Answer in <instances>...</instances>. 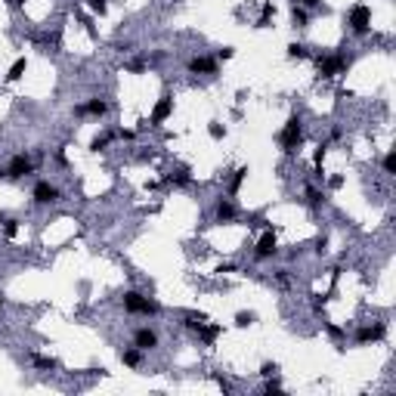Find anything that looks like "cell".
Returning <instances> with one entry per match:
<instances>
[{
    "label": "cell",
    "mask_w": 396,
    "mask_h": 396,
    "mask_svg": "<svg viewBox=\"0 0 396 396\" xmlns=\"http://www.w3.org/2000/svg\"><path fill=\"white\" fill-rule=\"evenodd\" d=\"M279 146H282V152H297V146H300V139H303V121H300V115H291L288 118V124L279 130Z\"/></svg>",
    "instance_id": "obj_1"
},
{
    "label": "cell",
    "mask_w": 396,
    "mask_h": 396,
    "mask_svg": "<svg viewBox=\"0 0 396 396\" xmlns=\"http://www.w3.org/2000/svg\"><path fill=\"white\" fill-rule=\"evenodd\" d=\"M347 25L353 28V34H365L372 28V7L365 4H353L347 13Z\"/></svg>",
    "instance_id": "obj_2"
},
{
    "label": "cell",
    "mask_w": 396,
    "mask_h": 396,
    "mask_svg": "<svg viewBox=\"0 0 396 396\" xmlns=\"http://www.w3.org/2000/svg\"><path fill=\"white\" fill-rule=\"evenodd\" d=\"M124 309H127V313H143V316H155V313L161 309V306H158L155 300H149V297H143L139 291H127V294H124Z\"/></svg>",
    "instance_id": "obj_3"
},
{
    "label": "cell",
    "mask_w": 396,
    "mask_h": 396,
    "mask_svg": "<svg viewBox=\"0 0 396 396\" xmlns=\"http://www.w3.org/2000/svg\"><path fill=\"white\" fill-rule=\"evenodd\" d=\"M347 65H350V62H347V56H341V53H337V56H322V59H319V74H322V77H334V74H344Z\"/></svg>",
    "instance_id": "obj_4"
},
{
    "label": "cell",
    "mask_w": 396,
    "mask_h": 396,
    "mask_svg": "<svg viewBox=\"0 0 396 396\" xmlns=\"http://www.w3.org/2000/svg\"><path fill=\"white\" fill-rule=\"evenodd\" d=\"M171 115H174V99H171V96H161V99L155 102V108H152V118H149V121H152V127H161Z\"/></svg>",
    "instance_id": "obj_5"
},
{
    "label": "cell",
    "mask_w": 396,
    "mask_h": 396,
    "mask_svg": "<svg viewBox=\"0 0 396 396\" xmlns=\"http://www.w3.org/2000/svg\"><path fill=\"white\" fill-rule=\"evenodd\" d=\"M275 251H279V242H275V232L269 229V232H263L260 239H257V248H254V257L257 260H266V257H272Z\"/></svg>",
    "instance_id": "obj_6"
},
{
    "label": "cell",
    "mask_w": 396,
    "mask_h": 396,
    "mask_svg": "<svg viewBox=\"0 0 396 396\" xmlns=\"http://www.w3.org/2000/svg\"><path fill=\"white\" fill-rule=\"evenodd\" d=\"M31 171H34V161H31V158H25V155H16L13 161L7 164V177H10V180H22V177H28Z\"/></svg>",
    "instance_id": "obj_7"
},
{
    "label": "cell",
    "mask_w": 396,
    "mask_h": 396,
    "mask_svg": "<svg viewBox=\"0 0 396 396\" xmlns=\"http://www.w3.org/2000/svg\"><path fill=\"white\" fill-rule=\"evenodd\" d=\"M31 195H34V202H37V205H53L56 198H59V189H56L53 183L41 180V183L34 186V192H31Z\"/></svg>",
    "instance_id": "obj_8"
},
{
    "label": "cell",
    "mask_w": 396,
    "mask_h": 396,
    "mask_svg": "<svg viewBox=\"0 0 396 396\" xmlns=\"http://www.w3.org/2000/svg\"><path fill=\"white\" fill-rule=\"evenodd\" d=\"M384 334H387V325L378 322V325H372V328H359V334H356V344L365 347V344H372V341H384Z\"/></svg>",
    "instance_id": "obj_9"
},
{
    "label": "cell",
    "mask_w": 396,
    "mask_h": 396,
    "mask_svg": "<svg viewBox=\"0 0 396 396\" xmlns=\"http://www.w3.org/2000/svg\"><path fill=\"white\" fill-rule=\"evenodd\" d=\"M133 347L152 350V347H158V334H155L152 328H136V331H133Z\"/></svg>",
    "instance_id": "obj_10"
},
{
    "label": "cell",
    "mask_w": 396,
    "mask_h": 396,
    "mask_svg": "<svg viewBox=\"0 0 396 396\" xmlns=\"http://www.w3.org/2000/svg\"><path fill=\"white\" fill-rule=\"evenodd\" d=\"M74 115H96V118H102V115H108V102L105 99H90L84 105H77Z\"/></svg>",
    "instance_id": "obj_11"
},
{
    "label": "cell",
    "mask_w": 396,
    "mask_h": 396,
    "mask_svg": "<svg viewBox=\"0 0 396 396\" xmlns=\"http://www.w3.org/2000/svg\"><path fill=\"white\" fill-rule=\"evenodd\" d=\"M189 71H195V74H214L217 62L208 59V56H195V59H189Z\"/></svg>",
    "instance_id": "obj_12"
},
{
    "label": "cell",
    "mask_w": 396,
    "mask_h": 396,
    "mask_svg": "<svg viewBox=\"0 0 396 396\" xmlns=\"http://www.w3.org/2000/svg\"><path fill=\"white\" fill-rule=\"evenodd\" d=\"M214 214H217V223H232V220H235V205L226 202V198H220Z\"/></svg>",
    "instance_id": "obj_13"
},
{
    "label": "cell",
    "mask_w": 396,
    "mask_h": 396,
    "mask_svg": "<svg viewBox=\"0 0 396 396\" xmlns=\"http://www.w3.org/2000/svg\"><path fill=\"white\" fill-rule=\"evenodd\" d=\"M205 322H208V316H205V313H183V325L192 328V331H198Z\"/></svg>",
    "instance_id": "obj_14"
},
{
    "label": "cell",
    "mask_w": 396,
    "mask_h": 396,
    "mask_svg": "<svg viewBox=\"0 0 396 396\" xmlns=\"http://www.w3.org/2000/svg\"><path fill=\"white\" fill-rule=\"evenodd\" d=\"M217 334H220V325H208V322H205L202 328H198V337H202V341H205L208 347H211V344L217 341Z\"/></svg>",
    "instance_id": "obj_15"
},
{
    "label": "cell",
    "mask_w": 396,
    "mask_h": 396,
    "mask_svg": "<svg viewBox=\"0 0 396 396\" xmlns=\"http://www.w3.org/2000/svg\"><path fill=\"white\" fill-rule=\"evenodd\" d=\"M121 362H124V365H130V369H136V365L143 362V356H139V347H130V350H124V353H121Z\"/></svg>",
    "instance_id": "obj_16"
},
{
    "label": "cell",
    "mask_w": 396,
    "mask_h": 396,
    "mask_svg": "<svg viewBox=\"0 0 396 396\" xmlns=\"http://www.w3.org/2000/svg\"><path fill=\"white\" fill-rule=\"evenodd\" d=\"M25 68H28V59L22 56V59H16L13 65H10V74H7V81H19V77L25 74Z\"/></svg>",
    "instance_id": "obj_17"
},
{
    "label": "cell",
    "mask_w": 396,
    "mask_h": 396,
    "mask_svg": "<svg viewBox=\"0 0 396 396\" xmlns=\"http://www.w3.org/2000/svg\"><path fill=\"white\" fill-rule=\"evenodd\" d=\"M245 177H248V167H239V171H235V177H232V183H229V192H232V195H235V192L242 189Z\"/></svg>",
    "instance_id": "obj_18"
},
{
    "label": "cell",
    "mask_w": 396,
    "mask_h": 396,
    "mask_svg": "<svg viewBox=\"0 0 396 396\" xmlns=\"http://www.w3.org/2000/svg\"><path fill=\"white\" fill-rule=\"evenodd\" d=\"M254 319H257L254 313H235V325H239V328H248V325H254Z\"/></svg>",
    "instance_id": "obj_19"
},
{
    "label": "cell",
    "mask_w": 396,
    "mask_h": 396,
    "mask_svg": "<svg viewBox=\"0 0 396 396\" xmlns=\"http://www.w3.org/2000/svg\"><path fill=\"white\" fill-rule=\"evenodd\" d=\"M208 133H211V139H223V136H226V127H223L220 121H211V124H208Z\"/></svg>",
    "instance_id": "obj_20"
},
{
    "label": "cell",
    "mask_w": 396,
    "mask_h": 396,
    "mask_svg": "<svg viewBox=\"0 0 396 396\" xmlns=\"http://www.w3.org/2000/svg\"><path fill=\"white\" fill-rule=\"evenodd\" d=\"M31 362L37 369H56V359H50V356H31Z\"/></svg>",
    "instance_id": "obj_21"
},
{
    "label": "cell",
    "mask_w": 396,
    "mask_h": 396,
    "mask_svg": "<svg viewBox=\"0 0 396 396\" xmlns=\"http://www.w3.org/2000/svg\"><path fill=\"white\" fill-rule=\"evenodd\" d=\"M291 19H294V25H297V28H303L309 16H306V10H303V7H294V13H291Z\"/></svg>",
    "instance_id": "obj_22"
},
{
    "label": "cell",
    "mask_w": 396,
    "mask_h": 396,
    "mask_svg": "<svg viewBox=\"0 0 396 396\" xmlns=\"http://www.w3.org/2000/svg\"><path fill=\"white\" fill-rule=\"evenodd\" d=\"M288 56L291 59H306V47L303 44H288Z\"/></svg>",
    "instance_id": "obj_23"
},
{
    "label": "cell",
    "mask_w": 396,
    "mask_h": 396,
    "mask_svg": "<svg viewBox=\"0 0 396 396\" xmlns=\"http://www.w3.org/2000/svg\"><path fill=\"white\" fill-rule=\"evenodd\" d=\"M108 139H111V136H108V133H99V136H96V139H93V143H90V149H93V152H102V149H105V146H108Z\"/></svg>",
    "instance_id": "obj_24"
},
{
    "label": "cell",
    "mask_w": 396,
    "mask_h": 396,
    "mask_svg": "<svg viewBox=\"0 0 396 396\" xmlns=\"http://www.w3.org/2000/svg\"><path fill=\"white\" fill-rule=\"evenodd\" d=\"M384 171H387V174H396V152H387V155H384Z\"/></svg>",
    "instance_id": "obj_25"
},
{
    "label": "cell",
    "mask_w": 396,
    "mask_h": 396,
    "mask_svg": "<svg viewBox=\"0 0 396 396\" xmlns=\"http://www.w3.org/2000/svg\"><path fill=\"white\" fill-rule=\"evenodd\" d=\"M87 7H90L93 13H99V16H102V13L108 10V0H87Z\"/></svg>",
    "instance_id": "obj_26"
},
{
    "label": "cell",
    "mask_w": 396,
    "mask_h": 396,
    "mask_svg": "<svg viewBox=\"0 0 396 396\" xmlns=\"http://www.w3.org/2000/svg\"><path fill=\"white\" fill-rule=\"evenodd\" d=\"M167 180L177 183V186H186V183H189V171H177V174H171Z\"/></svg>",
    "instance_id": "obj_27"
},
{
    "label": "cell",
    "mask_w": 396,
    "mask_h": 396,
    "mask_svg": "<svg viewBox=\"0 0 396 396\" xmlns=\"http://www.w3.org/2000/svg\"><path fill=\"white\" fill-rule=\"evenodd\" d=\"M325 331H328V337H334V341H341V337H344V328H341V325H334V322H325Z\"/></svg>",
    "instance_id": "obj_28"
},
{
    "label": "cell",
    "mask_w": 396,
    "mask_h": 396,
    "mask_svg": "<svg viewBox=\"0 0 396 396\" xmlns=\"http://www.w3.org/2000/svg\"><path fill=\"white\" fill-rule=\"evenodd\" d=\"M306 202H309V205H313V208H316V205H319V202H322V192H319V189H313V186H309V189H306Z\"/></svg>",
    "instance_id": "obj_29"
},
{
    "label": "cell",
    "mask_w": 396,
    "mask_h": 396,
    "mask_svg": "<svg viewBox=\"0 0 396 396\" xmlns=\"http://www.w3.org/2000/svg\"><path fill=\"white\" fill-rule=\"evenodd\" d=\"M275 372H279V365H275V362H263V365H260V375H263V378H272Z\"/></svg>",
    "instance_id": "obj_30"
},
{
    "label": "cell",
    "mask_w": 396,
    "mask_h": 396,
    "mask_svg": "<svg viewBox=\"0 0 396 396\" xmlns=\"http://www.w3.org/2000/svg\"><path fill=\"white\" fill-rule=\"evenodd\" d=\"M16 232H19V223H16V220H7V226H4V235H7V239H13Z\"/></svg>",
    "instance_id": "obj_31"
},
{
    "label": "cell",
    "mask_w": 396,
    "mask_h": 396,
    "mask_svg": "<svg viewBox=\"0 0 396 396\" xmlns=\"http://www.w3.org/2000/svg\"><path fill=\"white\" fill-rule=\"evenodd\" d=\"M263 393H282V387H279V384H275V381H269V384L263 387Z\"/></svg>",
    "instance_id": "obj_32"
},
{
    "label": "cell",
    "mask_w": 396,
    "mask_h": 396,
    "mask_svg": "<svg viewBox=\"0 0 396 396\" xmlns=\"http://www.w3.org/2000/svg\"><path fill=\"white\" fill-rule=\"evenodd\" d=\"M275 279H279L282 285H288V269H279V272H275Z\"/></svg>",
    "instance_id": "obj_33"
},
{
    "label": "cell",
    "mask_w": 396,
    "mask_h": 396,
    "mask_svg": "<svg viewBox=\"0 0 396 396\" xmlns=\"http://www.w3.org/2000/svg\"><path fill=\"white\" fill-rule=\"evenodd\" d=\"M220 59H232V47H223V50H220Z\"/></svg>",
    "instance_id": "obj_34"
},
{
    "label": "cell",
    "mask_w": 396,
    "mask_h": 396,
    "mask_svg": "<svg viewBox=\"0 0 396 396\" xmlns=\"http://www.w3.org/2000/svg\"><path fill=\"white\" fill-rule=\"evenodd\" d=\"M341 183H344L341 177H331V180H328V186H331V189H341Z\"/></svg>",
    "instance_id": "obj_35"
},
{
    "label": "cell",
    "mask_w": 396,
    "mask_h": 396,
    "mask_svg": "<svg viewBox=\"0 0 396 396\" xmlns=\"http://www.w3.org/2000/svg\"><path fill=\"white\" fill-rule=\"evenodd\" d=\"M319 4H322V0H303V7H309V10H313V7H319Z\"/></svg>",
    "instance_id": "obj_36"
},
{
    "label": "cell",
    "mask_w": 396,
    "mask_h": 396,
    "mask_svg": "<svg viewBox=\"0 0 396 396\" xmlns=\"http://www.w3.org/2000/svg\"><path fill=\"white\" fill-rule=\"evenodd\" d=\"M0 309H4V294H0Z\"/></svg>",
    "instance_id": "obj_37"
},
{
    "label": "cell",
    "mask_w": 396,
    "mask_h": 396,
    "mask_svg": "<svg viewBox=\"0 0 396 396\" xmlns=\"http://www.w3.org/2000/svg\"><path fill=\"white\" fill-rule=\"evenodd\" d=\"M0 177H7V171H0Z\"/></svg>",
    "instance_id": "obj_38"
},
{
    "label": "cell",
    "mask_w": 396,
    "mask_h": 396,
    "mask_svg": "<svg viewBox=\"0 0 396 396\" xmlns=\"http://www.w3.org/2000/svg\"><path fill=\"white\" fill-rule=\"evenodd\" d=\"M10 4H13V0H10Z\"/></svg>",
    "instance_id": "obj_39"
}]
</instances>
